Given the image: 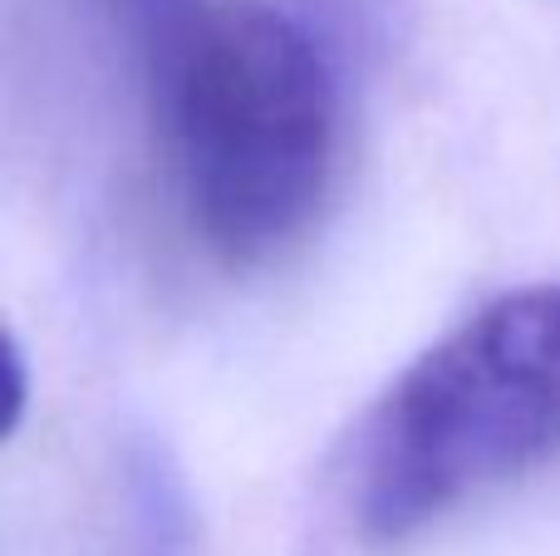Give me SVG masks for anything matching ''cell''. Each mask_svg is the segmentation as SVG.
I'll return each instance as SVG.
<instances>
[{
    "instance_id": "cell-1",
    "label": "cell",
    "mask_w": 560,
    "mask_h": 556,
    "mask_svg": "<svg viewBox=\"0 0 560 556\" xmlns=\"http://www.w3.org/2000/svg\"><path fill=\"white\" fill-rule=\"evenodd\" d=\"M153 104L187 227L252 266L305 236L339 163V74L266 0L192 10L153 49Z\"/></svg>"
},
{
    "instance_id": "cell-2",
    "label": "cell",
    "mask_w": 560,
    "mask_h": 556,
    "mask_svg": "<svg viewBox=\"0 0 560 556\" xmlns=\"http://www.w3.org/2000/svg\"><path fill=\"white\" fill-rule=\"evenodd\" d=\"M560 459V286H522L433 350L364 414L345 463V512L394 547Z\"/></svg>"
},
{
    "instance_id": "cell-3",
    "label": "cell",
    "mask_w": 560,
    "mask_h": 556,
    "mask_svg": "<svg viewBox=\"0 0 560 556\" xmlns=\"http://www.w3.org/2000/svg\"><path fill=\"white\" fill-rule=\"evenodd\" d=\"M114 5L124 10V20L148 39V49H153L158 39L173 35V30L192 15L197 0H114Z\"/></svg>"
}]
</instances>
